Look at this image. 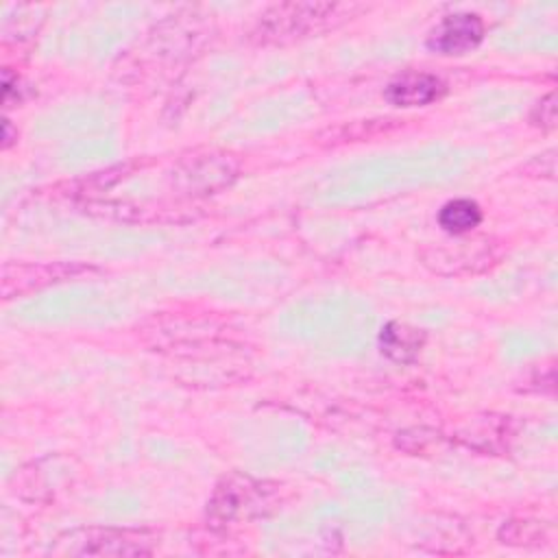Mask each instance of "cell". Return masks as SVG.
<instances>
[{
    "label": "cell",
    "instance_id": "6da1fadb",
    "mask_svg": "<svg viewBox=\"0 0 558 558\" xmlns=\"http://www.w3.org/2000/svg\"><path fill=\"white\" fill-rule=\"evenodd\" d=\"M344 7L331 2H281L268 7L255 26L262 44H288L327 28Z\"/></svg>",
    "mask_w": 558,
    "mask_h": 558
},
{
    "label": "cell",
    "instance_id": "7a4b0ae2",
    "mask_svg": "<svg viewBox=\"0 0 558 558\" xmlns=\"http://www.w3.org/2000/svg\"><path fill=\"white\" fill-rule=\"evenodd\" d=\"M270 506V490L266 484L233 473L222 477L209 501H207V517L214 525H229L235 521H246L251 517L262 514Z\"/></svg>",
    "mask_w": 558,
    "mask_h": 558
},
{
    "label": "cell",
    "instance_id": "3957f363",
    "mask_svg": "<svg viewBox=\"0 0 558 558\" xmlns=\"http://www.w3.org/2000/svg\"><path fill=\"white\" fill-rule=\"evenodd\" d=\"M238 177V161L220 150L194 153L172 168V185L187 196H207L227 187Z\"/></svg>",
    "mask_w": 558,
    "mask_h": 558
},
{
    "label": "cell",
    "instance_id": "277c9868",
    "mask_svg": "<svg viewBox=\"0 0 558 558\" xmlns=\"http://www.w3.org/2000/svg\"><path fill=\"white\" fill-rule=\"evenodd\" d=\"M421 264L438 275H466L480 272L488 268L495 257L497 248L488 238H473V240H458L453 244H438L425 246L421 253Z\"/></svg>",
    "mask_w": 558,
    "mask_h": 558
},
{
    "label": "cell",
    "instance_id": "5b68a950",
    "mask_svg": "<svg viewBox=\"0 0 558 558\" xmlns=\"http://www.w3.org/2000/svg\"><path fill=\"white\" fill-rule=\"evenodd\" d=\"M89 266L83 264H7L2 268V296L13 299L20 294H28L41 290L46 286H54L68 279H76L83 272H89Z\"/></svg>",
    "mask_w": 558,
    "mask_h": 558
},
{
    "label": "cell",
    "instance_id": "8992f818",
    "mask_svg": "<svg viewBox=\"0 0 558 558\" xmlns=\"http://www.w3.org/2000/svg\"><path fill=\"white\" fill-rule=\"evenodd\" d=\"M484 39V22L477 13L458 11L445 15L427 35V48L442 57L466 54Z\"/></svg>",
    "mask_w": 558,
    "mask_h": 558
},
{
    "label": "cell",
    "instance_id": "52a82bcc",
    "mask_svg": "<svg viewBox=\"0 0 558 558\" xmlns=\"http://www.w3.org/2000/svg\"><path fill=\"white\" fill-rule=\"evenodd\" d=\"M81 543L76 554L87 556H144L153 551V538L146 532L118 527L87 530Z\"/></svg>",
    "mask_w": 558,
    "mask_h": 558
},
{
    "label": "cell",
    "instance_id": "ba28073f",
    "mask_svg": "<svg viewBox=\"0 0 558 558\" xmlns=\"http://www.w3.org/2000/svg\"><path fill=\"white\" fill-rule=\"evenodd\" d=\"M445 94V83L427 72H405L386 87V100L397 107H425Z\"/></svg>",
    "mask_w": 558,
    "mask_h": 558
},
{
    "label": "cell",
    "instance_id": "9c48e42d",
    "mask_svg": "<svg viewBox=\"0 0 558 558\" xmlns=\"http://www.w3.org/2000/svg\"><path fill=\"white\" fill-rule=\"evenodd\" d=\"M425 344V331L408 323L390 320L379 331V349L386 357L399 364L414 362Z\"/></svg>",
    "mask_w": 558,
    "mask_h": 558
},
{
    "label": "cell",
    "instance_id": "30bf717a",
    "mask_svg": "<svg viewBox=\"0 0 558 558\" xmlns=\"http://www.w3.org/2000/svg\"><path fill=\"white\" fill-rule=\"evenodd\" d=\"M482 222V209L471 198L447 201L438 211V225L449 235H464Z\"/></svg>",
    "mask_w": 558,
    "mask_h": 558
},
{
    "label": "cell",
    "instance_id": "8fae6325",
    "mask_svg": "<svg viewBox=\"0 0 558 558\" xmlns=\"http://www.w3.org/2000/svg\"><path fill=\"white\" fill-rule=\"evenodd\" d=\"M497 536L506 545H538L545 538L538 521H523V519L506 521L499 527Z\"/></svg>",
    "mask_w": 558,
    "mask_h": 558
},
{
    "label": "cell",
    "instance_id": "7c38bea8",
    "mask_svg": "<svg viewBox=\"0 0 558 558\" xmlns=\"http://www.w3.org/2000/svg\"><path fill=\"white\" fill-rule=\"evenodd\" d=\"M530 122L534 126H541V129H554V124H556V96H554V92H549L547 96H543L534 105V109L530 113Z\"/></svg>",
    "mask_w": 558,
    "mask_h": 558
}]
</instances>
